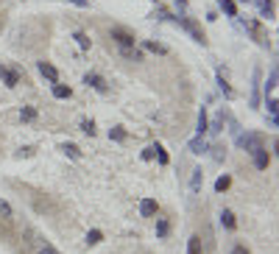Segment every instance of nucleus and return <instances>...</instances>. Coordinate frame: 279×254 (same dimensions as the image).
Returning <instances> with one entry per match:
<instances>
[{
  "instance_id": "nucleus-1",
  "label": "nucleus",
  "mask_w": 279,
  "mask_h": 254,
  "mask_svg": "<svg viewBox=\"0 0 279 254\" xmlns=\"http://www.w3.org/2000/svg\"><path fill=\"white\" fill-rule=\"evenodd\" d=\"M237 145L243 148L246 154H254V151H260V148H265V137L257 132H246L237 137Z\"/></svg>"
},
{
  "instance_id": "nucleus-2",
  "label": "nucleus",
  "mask_w": 279,
  "mask_h": 254,
  "mask_svg": "<svg viewBox=\"0 0 279 254\" xmlns=\"http://www.w3.org/2000/svg\"><path fill=\"white\" fill-rule=\"evenodd\" d=\"M176 22H179V25H181V28H184V31H187L198 45H207V36H204V31H201V25H198L196 20H190V17H176Z\"/></svg>"
},
{
  "instance_id": "nucleus-3",
  "label": "nucleus",
  "mask_w": 279,
  "mask_h": 254,
  "mask_svg": "<svg viewBox=\"0 0 279 254\" xmlns=\"http://www.w3.org/2000/svg\"><path fill=\"white\" fill-rule=\"evenodd\" d=\"M243 28L248 34H251V36H254L257 42L260 45H268V34H265V28H263V25H260V22L254 20V17H243Z\"/></svg>"
},
{
  "instance_id": "nucleus-4",
  "label": "nucleus",
  "mask_w": 279,
  "mask_h": 254,
  "mask_svg": "<svg viewBox=\"0 0 279 254\" xmlns=\"http://www.w3.org/2000/svg\"><path fill=\"white\" fill-rule=\"evenodd\" d=\"M112 39L120 45V48H134V42H137V36H134L131 31L120 28V25H115V28H112Z\"/></svg>"
},
{
  "instance_id": "nucleus-5",
  "label": "nucleus",
  "mask_w": 279,
  "mask_h": 254,
  "mask_svg": "<svg viewBox=\"0 0 279 254\" xmlns=\"http://www.w3.org/2000/svg\"><path fill=\"white\" fill-rule=\"evenodd\" d=\"M0 78H3V84H6L9 89H14L17 84H20V70H14V67L0 65Z\"/></svg>"
},
{
  "instance_id": "nucleus-6",
  "label": "nucleus",
  "mask_w": 279,
  "mask_h": 254,
  "mask_svg": "<svg viewBox=\"0 0 279 254\" xmlns=\"http://www.w3.org/2000/svg\"><path fill=\"white\" fill-rule=\"evenodd\" d=\"M84 84H87V87H92L95 92H109V84H106L98 73H87V76H84Z\"/></svg>"
},
{
  "instance_id": "nucleus-7",
  "label": "nucleus",
  "mask_w": 279,
  "mask_h": 254,
  "mask_svg": "<svg viewBox=\"0 0 279 254\" xmlns=\"http://www.w3.org/2000/svg\"><path fill=\"white\" fill-rule=\"evenodd\" d=\"M36 70H39V76H45L50 84H56V81H59V70H56L50 62H36Z\"/></svg>"
},
{
  "instance_id": "nucleus-8",
  "label": "nucleus",
  "mask_w": 279,
  "mask_h": 254,
  "mask_svg": "<svg viewBox=\"0 0 279 254\" xmlns=\"http://www.w3.org/2000/svg\"><path fill=\"white\" fill-rule=\"evenodd\" d=\"M207 148H210V143H207V137H201V134H198V137H193V140H190V143H187V151H190V154H207Z\"/></svg>"
},
{
  "instance_id": "nucleus-9",
  "label": "nucleus",
  "mask_w": 279,
  "mask_h": 254,
  "mask_svg": "<svg viewBox=\"0 0 279 254\" xmlns=\"http://www.w3.org/2000/svg\"><path fill=\"white\" fill-rule=\"evenodd\" d=\"M251 156H254V168H257V170H265V168H268V162H271V154H268L265 148L254 151Z\"/></svg>"
},
{
  "instance_id": "nucleus-10",
  "label": "nucleus",
  "mask_w": 279,
  "mask_h": 254,
  "mask_svg": "<svg viewBox=\"0 0 279 254\" xmlns=\"http://www.w3.org/2000/svg\"><path fill=\"white\" fill-rule=\"evenodd\" d=\"M218 87H221V92L226 95V98H234V89L229 87V81H226V70H223V67H218Z\"/></svg>"
},
{
  "instance_id": "nucleus-11",
  "label": "nucleus",
  "mask_w": 279,
  "mask_h": 254,
  "mask_svg": "<svg viewBox=\"0 0 279 254\" xmlns=\"http://www.w3.org/2000/svg\"><path fill=\"white\" fill-rule=\"evenodd\" d=\"M156 210H159V207H156V201H154V199H143V201H140V212H143L145 218L156 215Z\"/></svg>"
},
{
  "instance_id": "nucleus-12",
  "label": "nucleus",
  "mask_w": 279,
  "mask_h": 254,
  "mask_svg": "<svg viewBox=\"0 0 279 254\" xmlns=\"http://www.w3.org/2000/svg\"><path fill=\"white\" fill-rule=\"evenodd\" d=\"M223 120H226V118H223V112H221V115H215V118H212V120L207 123V132L221 134V132H223Z\"/></svg>"
},
{
  "instance_id": "nucleus-13",
  "label": "nucleus",
  "mask_w": 279,
  "mask_h": 254,
  "mask_svg": "<svg viewBox=\"0 0 279 254\" xmlns=\"http://www.w3.org/2000/svg\"><path fill=\"white\" fill-rule=\"evenodd\" d=\"M201 185H204V170L196 168V170H193V179H190V190H193V193H198Z\"/></svg>"
},
{
  "instance_id": "nucleus-14",
  "label": "nucleus",
  "mask_w": 279,
  "mask_h": 254,
  "mask_svg": "<svg viewBox=\"0 0 279 254\" xmlns=\"http://www.w3.org/2000/svg\"><path fill=\"white\" fill-rule=\"evenodd\" d=\"M274 11H277L274 0H263V3H260V14H263L265 20H274Z\"/></svg>"
},
{
  "instance_id": "nucleus-15",
  "label": "nucleus",
  "mask_w": 279,
  "mask_h": 254,
  "mask_svg": "<svg viewBox=\"0 0 279 254\" xmlns=\"http://www.w3.org/2000/svg\"><path fill=\"white\" fill-rule=\"evenodd\" d=\"M277 78H279V73L271 70V76H268V81H265V95H271V98H277V95H274V92H277Z\"/></svg>"
},
{
  "instance_id": "nucleus-16",
  "label": "nucleus",
  "mask_w": 279,
  "mask_h": 254,
  "mask_svg": "<svg viewBox=\"0 0 279 254\" xmlns=\"http://www.w3.org/2000/svg\"><path fill=\"white\" fill-rule=\"evenodd\" d=\"M187 254H204V246H201L198 235H193V237L187 240Z\"/></svg>"
},
{
  "instance_id": "nucleus-17",
  "label": "nucleus",
  "mask_w": 279,
  "mask_h": 254,
  "mask_svg": "<svg viewBox=\"0 0 279 254\" xmlns=\"http://www.w3.org/2000/svg\"><path fill=\"white\" fill-rule=\"evenodd\" d=\"M251 106H260V70H254V87H251Z\"/></svg>"
},
{
  "instance_id": "nucleus-18",
  "label": "nucleus",
  "mask_w": 279,
  "mask_h": 254,
  "mask_svg": "<svg viewBox=\"0 0 279 254\" xmlns=\"http://www.w3.org/2000/svg\"><path fill=\"white\" fill-rule=\"evenodd\" d=\"M73 39L78 42V48H81V51H89V45H92V39H89L84 31H76V34H73Z\"/></svg>"
},
{
  "instance_id": "nucleus-19",
  "label": "nucleus",
  "mask_w": 279,
  "mask_h": 254,
  "mask_svg": "<svg viewBox=\"0 0 279 254\" xmlns=\"http://www.w3.org/2000/svg\"><path fill=\"white\" fill-rule=\"evenodd\" d=\"M70 95H73V89L70 87H65V84H53V98L65 101V98H70Z\"/></svg>"
},
{
  "instance_id": "nucleus-20",
  "label": "nucleus",
  "mask_w": 279,
  "mask_h": 254,
  "mask_svg": "<svg viewBox=\"0 0 279 254\" xmlns=\"http://www.w3.org/2000/svg\"><path fill=\"white\" fill-rule=\"evenodd\" d=\"M154 159L159 162V165H167V162H170V159H167V151L159 143H154Z\"/></svg>"
},
{
  "instance_id": "nucleus-21",
  "label": "nucleus",
  "mask_w": 279,
  "mask_h": 254,
  "mask_svg": "<svg viewBox=\"0 0 279 254\" xmlns=\"http://www.w3.org/2000/svg\"><path fill=\"white\" fill-rule=\"evenodd\" d=\"M62 151H65L70 159H81V148H78L76 143H65V145H62Z\"/></svg>"
},
{
  "instance_id": "nucleus-22",
  "label": "nucleus",
  "mask_w": 279,
  "mask_h": 254,
  "mask_svg": "<svg viewBox=\"0 0 279 254\" xmlns=\"http://www.w3.org/2000/svg\"><path fill=\"white\" fill-rule=\"evenodd\" d=\"M221 223L226 226V229H234V226H237V221H234V212H232V210H223V212H221Z\"/></svg>"
},
{
  "instance_id": "nucleus-23",
  "label": "nucleus",
  "mask_w": 279,
  "mask_h": 254,
  "mask_svg": "<svg viewBox=\"0 0 279 254\" xmlns=\"http://www.w3.org/2000/svg\"><path fill=\"white\" fill-rule=\"evenodd\" d=\"M167 232H170L167 218H156V237H167Z\"/></svg>"
},
{
  "instance_id": "nucleus-24",
  "label": "nucleus",
  "mask_w": 279,
  "mask_h": 254,
  "mask_svg": "<svg viewBox=\"0 0 279 254\" xmlns=\"http://www.w3.org/2000/svg\"><path fill=\"white\" fill-rule=\"evenodd\" d=\"M221 11L226 17H237V6H234V0H221Z\"/></svg>"
},
{
  "instance_id": "nucleus-25",
  "label": "nucleus",
  "mask_w": 279,
  "mask_h": 254,
  "mask_svg": "<svg viewBox=\"0 0 279 254\" xmlns=\"http://www.w3.org/2000/svg\"><path fill=\"white\" fill-rule=\"evenodd\" d=\"M145 51H151V53H159V56H165L167 53V48L165 45H159V42H143Z\"/></svg>"
},
{
  "instance_id": "nucleus-26",
  "label": "nucleus",
  "mask_w": 279,
  "mask_h": 254,
  "mask_svg": "<svg viewBox=\"0 0 279 254\" xmlns=\"http://www.w3.org/2000/svg\"><path fill=\"white\" fill-rule=\"evenodd\" d=\"M207 123H210V118H207V109L201 106V112H198V134H201V137L207 134Z\"/></svg>"
},
{
  "instance_id": "nucleus-27",
  "label": "nucleus",
  "mask_w": 279,
  "mask_h": 254,
  "mask_svg": "<svg viewBox=\"0 0 279 254\" xmlns=\"http://www.w3.org/2000/svg\"><path fill=\"white\" fill-rule=\"evenodd\" d=\"M20 118H22L25 123H33V120H36V109H33V106H22V109H20Z\"/></svg>"
},
{
  "instance_id": "nucleus-28",
  "label": "nucleus",
  "mask_w": 279,
  "mask_h": 254,
  "mask_svg": "<svg viewBox=\"0 0 279 254\" xmlns=\"http://www.w3.org/2000/svg\"><path fill=\"white\" fill-rule=\"evenodd\" d=\"M229 187H232V179L229 176H221L218 182H215V193H226Z\"/></svg>"
},
{
  "instance_id": "nucleus-29",
  "label": "nucleus",
  "mask_w": 279,
  "mask_h": 254,
  "mask_svg": "<svg viewBox=\"0 0 279 254\" xmlns=\"http://www.w3.org/2000/svg\"><path fill=\"white\" fill-rule=\"evenodd\" d=\"M123 56H126V59H131V62H143V53H140V51H134V48H123Z\"/></svg>"
},
{
  "instance_id": "nucleus-30",
  "label": "nucleus",
  "mask_w": 279,
  "mask_h": 254,
  "mask_svg": "<svg viewBox=\"0 0 279 254\" xmlns=\"http://www.w3.org/2000/svg\"><path fill=\"white\" fill-rule=\"evenodd\" d=\"M151 17H154V20H170V11H167L165 6H156Z\"/></svg>"
},
{
  "instance_id": "nucleus-31",
  "label": "nucleus",
  "mask_w": 279,
  "mask_h": 254,
  "mask_svg": "<svg viewBox=\"0 0 279 254\" xmlns=\"http://www.w3.org/2000/svg\"><path fill=\"white\" fill-rule=\"evenodd\" d=\"M100 240H103V232H100V229H92V232L87 235V243H89V246L100 243Z\"/></svg>"
},
{
  "instance_id": "nucleus-32",
  "label": "nucleus",
  "mask_w": 279,
  "mask_h": 254,
  "mask_svg": "<svg viewBox=\"0 0 279 254\" xmlns=\"http://www.w3.org/2000/svg\"><path fill=\"white\" fill-rule=\"evenodd\" d=\"M207 151H212V159H215V162H223V156H226V151H223L221 145H212Z\"/></svg>"
},
{
  "instance_id": "nucleus-33",
  "label": "nucleus",
  "mask_w": 279,
  "mask_h": 254,
  "mask_svg": "<svg viewBox=\"0 0 279 254\" xmlns=\"http://www.w3.org/2000/svg\"><path fill=\"white\" fill-rule=\"evenodd\" d=\"M109 137H112V140H115V143H123V140H126V132H123L120 126H115V129H112V132H109Z\"/></svg>"
},
{
  "instance_id": "nucleus-34",
  "label": "nucleus",
  "mask_w": 279,
  "mask_h": 254,
  "mask_svg": "<svg viewBox=\"0 0 279 254\" xmlns=\"http://www.w3.org/2000/svg\"><path fill=\"white\" fill-rule=\"evenodd\" d=\"M81 132L92 137V134H95V120H81Z\"/></svg>"
},
{
  "instance_id": "nucleus-35",
  "label": "nucleus",
  "mask_w": 279,
  "mask_h": 254,
  "mask_svg": "<svg viewBox=\"0 0 279 254\" xmlns=\"http://www.w3.org/2000/svg\"><path fill=\"white\" fill-rule=\"evenodd\" d=\"M0 215H3V218H11V207L6 201H0Z\"/></svg>"
},
{
  "instance_id": "nucleus-36",
  "label": "nucleus",
  "mask_w": 279,
  "mask_h": 254,
  "mask_svg": "<svg viewBox=\"0 0 279 254\" xmlns=\"http://www.w3.org/2000/svg\"><path fill=\"white\" fill-rule=\"evenodd\" d=\"M39 254H59V252H56L50 243H42V246H39Z\"/></svg>"
},
{
  "instance_id": "nucleus-37",
  "label": "nucleus",
  "mask_w": 279,
  "mask_h": 254,
  "mask_svg": "<svg viewBox=\"0 0 279 254\" xmlns=\"http://www.w3.org/2000/svg\"><path fill=\"white\" fill-rule=\"evenodd\" d=\"M232 254H251V252H248V249H246L243 243H237V246L232 249Z\"/></svg>"
},
{
  "instance_id": "nucleus-38",
  "label": "nucleus",
  "mask_w": 279,
  "mask_h": 254,
  "mask_svg": "<svg viewBox=\"0 0 279 254\" xmlns=\"http://www.w3.org/2000/svg\"><path fill=\"white\" fill-rule=\"evenodd\" d=\"M67 3H73V6H78V9H87L89 0H67Z\"/></svg>"
},
{
  "instance_id": "nucleus-39",
  "label": "nucleus",
  "mask_w": 279,
  "mask_h": 254,
  "mask_svg": "<svg viewBox=\"0 0 279 254\" xmlns=\"http://www.w3.org/2000/svg\"><path fill=\"white\" fill-rule=\"evenodd\" d=\"M143 159H154V145H148L143 151Z\"/></svg>"
},
{
  "instance_id": "nucleus-40",
  "label": "nucleus",
  "mask_w": 279,
  "mask_h": 254,
  "mask_svg": "<svg viewBox=\"0 0 279 254\" xmlns=\"http://www.w3.org/2000/svg\"><path fill=\"white\" fill-rule=\"evenodd\" d=\"M20 156H33V148H31V145H25V148H20Z\"/></svg>"
},
{
  "instance_id": "nucleus-41",
  "label": "nucleus",
  "mask_w": 279,
  "mask_h": 254,
  "mask_svg": "<svg viewBox=\"0 0 279 254\" xmlns=\"http://www.w3.org/2000/svg\"><path fill=\"white\" fill-rule=\"evenodd\" d=\"M176 6L179 9H187V0H176Z\"/></svg>"
},
{
  "instance_id": "nucleus-42",
  "label": "nucleus",
  "mask_w": 279,
  "mask_h": 254,
  "mask_svg": "<svg viewBox=\"0 0 279 254\" xmlns=\"http://www.w3.org/2000/svg\"><path fill=\"white\" fill-rule=\"evenodd\" d=\"M243 3H248V0H243Z\"/></svg>"
}]
</instances>
